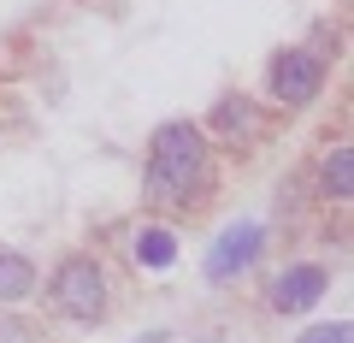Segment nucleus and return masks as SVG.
I'll return each instance as SVG.
<instances>
[{
  "label": "nucleus",
  "mask_w": 354,
  "mask_h": 343,
  "mask_svg": "<svg viewBox=\"0 0 354 343\" xmlns=\"http://www.w3.org/2000/svg\"><path fill=\"white\" fill-rule=\"evenodd\" d=\"M213 142L195 118H165L148 137V166H142V202L148 207H195L213 190Z\"/></svg>",
  "instance_id": "nucleus-1"
},
{
  "label": "nucleus",
  "mask_w": 354,
  "mask_h": 343,
  "mask_svg": "<svg viewBox=\"0 0 354 343\" xmlns=\"http://www.w3.org/2000/svg\"><path fill=\"white\" fill-rule=\"evenodd\" d=\"M48 308L71 326H101L106 308H113V284H106L101 254H88V249L59 254L48 272Z\"/></svg>",
  "instance_id": "nucleus-2"
},
{
  "label": "nucleus",
  "mask_w": 354,
  "mask_h": 343,
  "mask_svg": "<svg viewBox=\"0 0 354 343\" xmlns=\"http://www.w3.org/2000/svg\"><path fill=\"white\" fill-rule=\"evenodd\" d=\"M266 243H272V231H266L260 219H230V225L218 231L213 243H207V254H201V279L213 284V290H230L236 279H248V272L260 267Z\"/></svg>",
  "instance_id": "nucleus-3"
},
{
  "label": "nucleus",
  "mask_w": 354,
  "mask_h": 343,
  "mask_svg": "<svg viewBox=\"0 0 354 343\" xmlns=\"http://www.w3.org/2000/svg\"><path fill=\"white\" fill-rule=\"evenodd\" d=\"M266 95L278 107H313L325 95V60L313 48H278L266 60Z\"/></svg>",
  "instance_id": "nucleus-4"
},
{
  "label": "nucleus",
  "mask_w": 354,
  "mask_h": 343,
  "mask_svg": "<svg viewBox=\"0 0 354 343\" xmlns=\"http://www.w3.org/2000/svg\"><path fill=\"white\" fill-rule=\"evenodd\" d=\"M330 290V267H319V261H290V267L272 272V284H266V308L283 319L307 314V308H319Z\"/></svg>",
  "instance_id": "nucleus-5"
},
{
  "label": "nucleus",
  "mask_w": 354,
  "mask_h": 343,
  "mask_svg": "<svg viewBox=\"0 0 354 343\" xmlns=\"http://www.w3.org/2000/svg\"><path fill=\"white\" fill-rule=\"evenodd\" d=\"M207 142H225V148H248V142H260L266 130V107L254 101V95H218L213 113L201 118Z\"/></svg>",
  "instance_id": "nucleus-6"
},
{
  "label": "nucleus",
  "mask_w": 354,
  "mask_h": 343,
  "mask_svg": "<svg viewBox=\"0 0 354 343\" xmlns=\"http://www.w3.org/2000/svg\"><path fill=\"white\" fill-rule=\"evenodd\" d=\"M177 254H183V243H177V231L165 225V219H142V225L130 231V261H136L142 272H171Z\"/></svg>",
  "instance_id": "nucleus-7"
},
{
  "label": "nucleus",
  "mask_w": 354,
  "mask_h": 343,
  "mask_svg": "<svg viewBox=\"0 0 354 343\" xmlns=\"http://www.w3.org/2000/svg\"><path fill=\"white\" fill-rule=\"evenodd\" d=\"M313 195H319V202H330V207H342L354 195V148H348V142H330V148L319 154Z\"/></svg>",
  "instance_id": "nucleus-8"
},
{
  "label": "nucleus",
  "mask_w": 354,
  "mask_h": 343,
  "mask_svg": "<svg viewBox=\"0 0 354 343\" xmlns=\"http://www.w3.org/2000/svg\"><path fill=\"white\" fill-rule=\"evenodd\" d=\"M36 284H41V272H36V261H30L24 249H0V308L30 302Z\"/></svg>",
  "instance_id": "nucleus-9"
},
{
  "label": "nucleus",
  "mask_w": 354,
  "mask_h": 343,
  "mask_svg": "<svg viewBox=\"0 0 354 343\" xmlns=\"http://www.w3.org/2000/svg\"><path fill=\"white\" fill-rule=\"evenodd\" d=\"M295 343H348V319H330V326H307V331H295Z\"/></svg>",
  "instance_id": "nucleus-10"
},
{
  "label": "nucleus",
  "mask_w": 354,
  "mask_h": 343,
  "mask_svg": "<svg viewBox=\"0 0 354 343\" xmlns=\"http://www.w3.org/2000/svg\"><path fill=\"white\" fill-rule=\"evenodd\" d=\"M142 343H171V331H148V337H142Z\"/></svg>",
  "instance_id": "nucleus-11"
}]
</instances>
